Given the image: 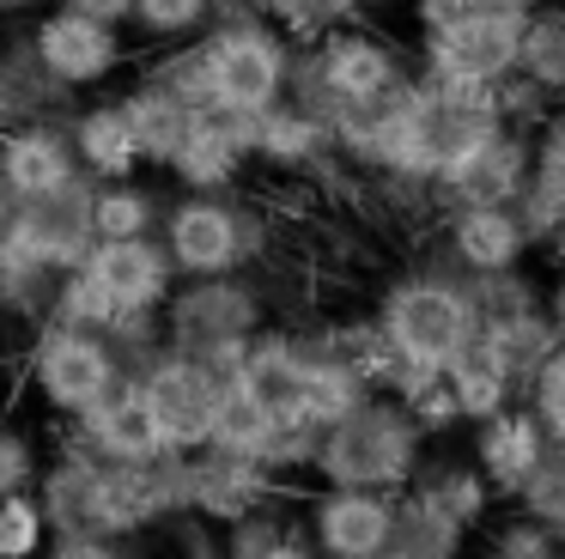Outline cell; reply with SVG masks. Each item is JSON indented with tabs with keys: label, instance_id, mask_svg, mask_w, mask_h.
Listing matches in <instances>:
<instances>
[{
	"label": "cell",
	"instance_id": "obj_1",
	"mask_svg": "<svg viewBox=\"0 0 565 559\" xmlns=\"http://www.w3.org/2000/svg\"><path fill=\"white\" fill-rule=\"evenodd\" d=\"M431 437L414 425V413L395 395H365L353 413L322 425L317 437V474L322 486H365V493H407L426 462Z\"/></svg>",
	"mask_w": 565,
	"mask_h": 559
},
{
	"label": "cell",
	"instance_id": "obj_2",
	"mask_svg": "<svg viewBox=\"0 0 565 559\" xmlns=\"http://www.w3.org/2000/svg\"><path fill=\"white\" fill-rule=\"evenodd\" d=\"M377 323L395 340V352L407 365H419V371H444L480 335V310L468 298V280L450 274L444 262L414 267V274L395 280L377 304Z\"/></svg>",
	"mask_w": 565,
	"mask_h": 559
},
{
	"label": "cell",
	"instance_id": "obj_3",
	"mask_svg": "<svg viewBox=\"0 0 565 559\" xmlns=\"http://www.w3.org/2000/svg\"><path fill=\"white\" fill-rule=\"evenodd\" d=\"M159 323H164V347L171 352H189V359L213 365L220 377H232L249 335L268 328V298L237 274H213V280L171 286Z\"/></svg>",
	"mask_w": 565,
	"mask_h": 559
},
{
	"label": "cell",
	"instance_id": "obj_4",
	"mask_svg": "<svg viewBox=\"0 0 565 559\" xmlns=\"http://www.w3.org/2000/svg\"><path fill=\"white\" fill-rule=\"evenodd\" d=\"M523 19L529 12L504 7V0H475L456 12H431L426 19V73L456 85H499L516 73V49H523Z\"/></svg>",
	"mask_w": 565,
	"mask_h": 559
},
{
	"label": "cell",
	"instance_id": "obj_5",
	"mask_svg": "<svg viewBox=\"0 0 565 559\" xmlns=\"http://www.w3.org/2000/svg\"><path fill=\"white\" fill-rule=\"evenodd\" d=\"M268 250V219L244 201L225 194H189L164 213V255L177 274L189 280H213V274H237L244 262Z\"/></svg>",
	"mask_w": 565,
	"mask_h": 559
},
{
	"label": "cell",
	"instance_id": "obj_6",
	"mask_svg": "<svg viewBox=\"0 0 565 559\" xmlns=\"http://www.w3.org/2000/svg\"><path fill=\"white\" fill-rule=\"evenodd\" d=\"M25 377L38 389V401L62 420H79L86 408H98L116 389L122 365H116L110 340L86 335V328H62V323H38L25 347Z\"/></svg>",
	"mask_w": 565,
	"mask_h": 559
},
{
	"label": "cell",
	"instance_id": "obj_7",
	"mask_svg": "<svg viewBox=\"0 0 565 559\" xmlns=\"http://www.w3.org/2000/svg\"><path fill=\"white\" fill-rule=\"evenodd\" d=\"M207 73H213V104L237 109V116H262L286 97L292 80V55L286 43L256 19L225 24L220 36H207Z\"/></svg>",
	"mask_w": 565,
	"mask_h": 559
},
{
	"label": "cell",
	"instance_id": "obj_8",
	"mask_svg": "<svg viewBox=\"0 0 565 559\" xmlns=\"http://www.w3.org/2000/svg\"><path fill=\"white\" fill-rule=\"evenodd\" d=\"M225 383H232V377H220L213 365L189 359V352H171V347L140 371V389H147V401H152V420H159L164 444L183 450V456L207 450Z\"/></svg>",
	"mask_w": 565,
	"mask_h": 559
},
{
	"label": "cell",
	"instance_id": "obj_9",
	"mask_svg": "<svg viewBox=\"0 0 565 559\" xmlns=\"http://www.w3.org/2000/svg\"><path fill=\"white\" fill-rule=\"evenodd\" d=\"M0 238H13L31 262H43L50 274H67L92 255V182L74 177L50 194H31V201H13V219Z\"/></svg>",
	"mask_w": 565,
	"mask_h": 559
},
{
	"label": "cell",
	"instance_id": "obj_10",
	"mask_svg": "<svg viewBox=\"0 0 565 559\" xmlns=\"http://www.w3.org/2000/svg\"><path fill=\"white\" fill-rule=\"evenodd\" d=\"M305 535L317 559H377L395 547V493L322 486L305 505Z\"/></svg>",
	"mask_w": 565,
	"mask_h": 559
},
{
	"label": "cell",
	"instance_id": "obj_11",
	"mask_svg": "<svg viewBox=\"0 0 565 559\" xmlns=\"http://www.w3.org/2000/svg\"><path fill=\"white\" fill-rule=\"evenodd\" d=\"M529 128H499L475 146L468 158H456L431 189H438V213L450 207H516L529 189Z\"/></svg>",
	"mask_w": 565,
	"mask_h": 559
},
{
	"label": "cell",
	"instance_id": "obj_12",
	"mask_svg": "<svg viewBox=\"0 0 565 559\" xmlns=\"http://www.w3.org/2000/svg\"><path fill=\"white\" fill-rule=\"evenodd\" d=\"M67 444L98 456V462H159L164 450H171L159 432V420H152V401H147V389H140V377H116L110 395L74 420Z\"/></svg>",
	"mask_w": 565,
	"mask_h": 559
},
{
	"label": "cell",
	"instance_id": "obj_13",
	"mask_svg": "<svg viewBox=\"0 0 565 559\" xmlns=\"http://www.w3.org/2000/svg\"><path fill=\"white\" fill-rule=\"evenodd\" d=\"M438 250L450 274L475 280V274L523 267L535 243H529L516 207H450V213H438Z\"/></svg>",
	"mask_w": 565,
	"mask_h": 559
},
{
	"label": "cell",
	"instance_id": "obj_14",
	"mask_svg": "<svg viewBox=\"0 0 565 559\" xmlns=\"http://www.w3.org/2000/svg\"><path fill=\"white\" fill-rule=\"evenodd\" d=\"M305 371H310V335L262 328V335H249L232 383L244 389L274 425H286V420H305Z\"/></svg>",
	"mask_w": 565,
	"mask_h": 559
},
{
	"label": "cell",
	"instance_id": "obj_15",
	"mask_svg": "<svg viewBox=\"0 0 565 559\" xmlns=\"http://www.w3.org/2000/svg\"><path fill=\"white\" fill-rule=\"evenodd\" d=\"M249 146H256V116H237V109H195L189 122V140L177 146L171 170L183 177V189L195 194H225L249 165Z\"/></svg>",
	"mask_w": 565,
	"mask_h": 559
},
{
	"label": "cell",
	"instance_id": "obj_16",
	"mask_svg": "<svg viewBox=\"0 0 565 559\" xmlns=\"http://www.w3.org/2000/svg\"><path fill=\"white\" fill-rule=\"evenodd\" d=\"M280 486L286 481H274V474L249 456H225V450H195V456H189V510L220 523V529L237 517H249V510L280 505Z\"/></svg>",
	"mask_w": 565,
	"mask_h": 559
},
{
	"label": "cell",
	"instance_id": "obj_17",
	"mask_svg": "<svg viewBox=\"0 0 565 559\" xmlns=\"http://www.w3.org/2000/svg\"><path fill=\"white\" fill-rule=\"evenodd\" d=\"M547 432H541V420L529 413V401H511V408H499L492 420L475 425V437H468V456H475V468L487 474V486L511 505L516 493L529 486V474L547 462Z\"/></svg>",
	"mask_w": 565,
	"mask_h": 559
},
{
	"label": "cell",
	"instance_id": "obj_18",
	"mask_svg": "<svg viewBox=\"0 0 565 559\" xmlns=\"http://www.w3.org/2000/svg\"><path fill=\"white\" fill-rule=\"evenodd\" d=\"M86 274L116 298V310H164L177 267L152 238H98L86 255Z\"/></svg>",
	"mask_w": 565,
	"mask_h": 559
},
{
	"label": "cell",
	"instance_id": "obj_19",
	"mask_svg": "<svg viewBox=\"0 0 565 559\" xmlns=\"http://www.w3.org/2000/svg\"><path fill=\"white\" fill-rule=\"evenodd\" d=\"M116 61H122V43H116V24L92 19V12H50L38 24V67L62 85H92L110 80Z\"/></svg>",
	"mask_w": 565,
	"mask_h": 559
},
{
	"label": "cell",
	"instance_id": "obj_20",
	"mask_svg": "<svg viewBox=\"0 0 565 559\" xmlns=\"http://www.w3.org/2000/svg\"><path fill=\"white\" fill-rule=\"evenodd\" d=\"M38 505H43V523L55 529V541H67V535H110L104 529V462L62 444V456L38 474Z\"/></svg>",
	"mask_w": 565,
	"mask_h": 559
},
{
	"label": "cell",
	"instance_id": "obj_21",
	"mask_svg": "<svg viewBox=\"0 0 565 559\" xmlns=\"http://www.w3.org/2000/svg\"><path fill=\"white\" fill-rule=\"evenodd\" d=\"M0 177H7L13 201H31V194H50L62 182H74L79 177L74 134L50 128V122H25V128L0 134Z\"/></svg>",
	"mask_w": 565,
	"mask_h": 559
},
{
	"label": "cell",
	"instance_id": "obj_22",
	"mask_svg": "<svg viewBox=\"0 0 565 559\" xmlns=\"http://www.w3.org/2000/svg\"><path fill=\"white\" fill-rule=\"evenodd\" d=\"M529 146L535 152H529V189L516 201V219H523L529 243L547 250V238L565 219V109H547V122L529 134Z\"/></svg>",
	"mask_w": 565,
	"mask_h": 559
},
{
	"label": "cell",
	"instance_id": "obj_23",
	"mask_svg": "<svg viewBox=\"0 0 565 559\" xmlns=\"http://www.w3.org/2000/svg\"><path fill=\"white\" fill-rule=\"evenodd\" d=\"M407 493H419L431 510H444V517H450L456 529H468V535H480V523L499 510V493H492L487 474L475 468V456H431L426 450V462H419V474H414Z\"/></svg>",
	"mask_w": 565,
	"mask_h": 559
},
{
	"label": "cell",
	"instance_id": "obj_24",
	"mask_svg": "<svg viewBox=\"0 0 565 559\" xmlns=\"http://www.w3.org/2000/svg\"><path fill=\"white\" fill-rule=\"evenodd\" d=\"M249 158H262V165L274 170H322L334 158V134L329 122H317L310 109H298L292 97H280L274 109H262L256 116V146H249Z\"/></svg>",
	"mask_w": 565,
	"mask_h": 559
},
{
	"label": "cell",
	"instance_id": "obj_25",
	"mask_svg": "<svg viewBox=\"0 0 565 559\" xmlns=\"http://www.w3.org/2000/svg\"><path fill=\"white\" fill-rule=\"evenodd\" d=\"M322 347H329L334 359H341L347 371L371 389V395H395V389L407 383V371H414V365L395 352V340L383 335L377 316H347V323H329V328H322Z\"/></svg>",
	"mask_w": 565,
	"mask_h": 559
},
{
	"label": "cell",
	"instance_id": "obj_26",
	"mask_svg": "<svg viewBox=\"0 0 565 559\" xmlns=\"http://www.w3.org/2000/svg\"><path fill=\"white\" fill-rule=\"evenodd\" d=\"M444 383H450L456 408H462V425H480L492 420L499 408H511V401H523V389H516V377L504 371V359L492 352L487 335H475L462 352H456L450 365H444Z\"/></svg>",
	"mask_w": 565,
	"mask_h": 559
},
{
	"label": "cell",
	"instance_id": "obj_27",
	"mask_svg": "<svg viewBox=\"0 0 565 559\" xmlns=\"http://www.w3.org/2000/svg\"><path fill=\"white\" fill-rule=\"evenodd\" d=\"M122 116H128V134H135L140 146V165H171L177 146L189 140V122H195V109L177 104L171 92H159V85H140V92L122 97Z\"/></svg>",
	"mask_w": 565,
	"mask_h": 559
},
{
	"label": "cell",
	"instance_id": "obj_28",
	"mask_svg": "<svg viewBox=\"0 0 565 559\" xmlns=\"http://www.w3.org/2000/svg\"><path fill=\"white\" fill-rule=\"evenodd\" d=\"M74 152H79V165H86L92 177H104V182H128V170L140 165V146H135V134H128L122 104L86 109V116L74 122Z\"/></svg>",
	"mask_w": 565,
	"mask_h": 559
},
{
	"label": "cell",
	"instance_id": "obj_29",
	"mask_svg": "<svg viewBox=\"0 0 565 559\" xmlns=\"http://www.w3.org/2000/svg\"><path fill=\"white\" fill-rule=\"evenodd\" d=\"M395 547L414 559H462L475 535L456 529L444 510H431L419 493H395Z\"/></svg>",
	"mask_w": 565,
	"mask_h": 559
},
{
	"label": "cell",
	"instance_id": "obj_30",
	"mask_svg": "<svg viewBox=\"0 0 565 559\" xmlns=\"http://www.w3.org/2000/svg\"><path fill=\"white\" fill-rule=\"evenodd\" d=\"M480 335L492 340V352H499L504 371L516 377V389H523L529 377L559 352V335H553L547 310H523V316H504V323H480Z\"/></svg>",
	"mask_w": 565,
	"mask_h": 559
},
{
	"label": "cell",
	"instance_id": "obj_31",
	"mask_svg": "<svg viewBox=\"0 0 565 559\" xmlns=\"http://www.w3.org/2000/svg\"><path fill=\"white\" fill-rule=\"evenodd\" d=\"M371 389L359 383L353 371H347L341 359H334L329 347H322V335H310V371H305V420L317 425H334L341 413H353L359 401H365Z\"/></svg>",
	"mask_w": 565,
	"mask_h": 559
},
{
	"label": "cell",
	"instance_id": "obj_32",
	"mask_svg": "<svg viewBox=\"0 0 565 559\" xmlns=\"http://www.w3.org/2000/svg\"><path fill=\"white\" fill-rule=\"evenodd\" d=\"M516 73H523V80H535L547 97H565V7H535L523 19Z\"/></svg>",
	"mask_w": 565,
	"mask_h": 559
},
{
	"label": "cell",
	"instance_id": "obj_33",
	"mask_svg": "<svg viewBox=\"0 0 565 559\" xmlns=\"http://www.w3.org/2000/svg\"><path fill=\"white\" fill-rule=\"evenodd\" d=\"M565 541L541 517H529L523 505H504L480 523V553L475 559H559Z\"/></svg>",
	"mask_w": 565,
	"mask_h": 559
},
{
	"label": "cell",
	"instance_id": "obj_34",
	"mask_svg": "<svg viewBox=\"0 0 565 559\" xmlns=\"http://www.w3.org/2000/svg\"><path fill=\"white\" fill-rule=\"evenodd\" d=\"M43 323H62V328H86V335H104L116 323V298L86 274V262L55 274V292H50V316Z\"/></svg>",
	"mask_w": 565,
	"mask_h": 559
},
{
	"label": "cell",
	"instance_id": "obj_35",
	"mask_svg": "<svg viewBox=\"0 0 565 559\" xmlns=\"http://www.w3.org/2000/svg\"><path fill=\"white\" fill-rule=\"evenodd\" d=\"M268 437H274V420H268V413H262L237 383H225L220 413H213V437H207V450H225V456H249V462H262Z\"/></svg>",
	"mask_w": 565,
	"mask_h": 559
},
{
	"label": "cell",
	"instance_id": "obj_36",
	"mask_svg": "<svg viewBox=\"0 0 565 559\" xmlns=\"http://www.w3.org/2000/svg\"><path fill=\"white\" fill-rule=\"evenodd\" d=\"M159 207L152 194H140L135 182H110V189H92V238H147Z\"/></svg>",
	"mask_w": 565,
	"mask_h": 559
},
{
	"label": "cell",
	"instance_id": "obj_37",
	"mask_svg": "<svg viewBox=\"0 0 565 559\" xmlns=\"http://www.w3.org/2000/svg\"><path fill=\"white\" fill-rule=\"evenodd\" d=\"M395 401L414 413V425H419L426 437H450L456 425H462V408H456L444 371H419V365H414V371H407V383L395 389Z\"/></svg>",
	"mask_w": 565,
	"mask_h": 559
},
{
	"label": "cell",
	"instance_id": "obj_38",
	"mask_svg": "<svg viewBox=\"0 0 565 559\" xmlns=\"http://www.w3.org/2000/svg\"><path fill=\"white\" fill-rule=\"evenodd\" d=\"M468 298H475L480 323H504V316L541 310V280L529 267H504V274H475L468 280Z\"/></svg>",
	"mask_w": 565,
	"mask_h": 559
},
{
	"label": "cell",
	"instance_id": "obj_39",
	"mask_svg": "<svg viewBox=\"0 0 565 559\" xmlns=\"http://www.w3.org/2000/svg\"><path fill=\"white\" fill-rule=\"evenodd\" d=\"M43 547H50V523L38 493L0 498V559H43Z\"/></svg>",
	"mask_w": 565,
	"mask_h": 559
},
{
	"label": "cell",
	"instance_id": "obj_40",
	"mask_svg": "<svg viewBox=\"0 0 565 559\" xmlns=\"http://www.w3.org/2000/svg\"><path fill=\"white\" fill-rule=\"evenodd\" d=\"M147 85H159V92H171L177 104H189V109H213V73H207V43H195V49H183V55L159 61V67H152V80H147Z\"/></svg>",
	"mask_w": 565,
	"mask_h": 559
},
{
	"label": "cell",
	"instance_id": "obj_41",
	"mask_svg": "<svg viewBox=\"0 0 565 559\" xmlns=\"http://www.w3.org/2000/svg\"><path fill=\"white\" fill-rule=\"evenodd\" d=\"M511 505H523L529 517H541V523H547V529L565 541V444L547 450V462L529 474V486L511 498Z\"/></svg>",
	"mask_w": 565,
	"mask_h": 559
},
{
	"label": "cell",
	"instance_id": "obj_42",
	"mask_svg": "<svg viewBox=\"0 0 565 559\" xmlns=\"http://www.w3.org/2000/svg\"><path fill=\"white\" fill-rule=\"evenodd\" d=\"M523 401H529V413L541 420L547 444H565V347L523 383Z\"/></svg>",
	"mask_w": 565,
	"mask_h": 559
},
{
	"label": "cell",
	"instance_id": "obj_43",
	"mask_svg": "<svg viewBox=\"0 0 565 559\" xmlns=\"http://www.w3.org/2000/svg\"><path fill=\"white\" fill-rule=\"evenodd\" d=\"M38 486V450L19 425H0V498L31 493Z\"/></svg>",
	"mask_w": 565,
	"mask_h": 559
},
{
	"label": "cell",
	"instance_id": "obj_44",
	"mask_svg": "<svg viewBox=\"0 0 565 559\" xmlns=\"http://www.w3.org/2000/svg\"><path fill=\"white\" fill-rule=\"evenodd\" d=\"M207 7L213 0H135V19H140V31H152V36H183L207 19Z\"/></svg>",
	"mask_w": 565,
	"mask_h": 559
},
{
	"label": "cell",
	"instance_id": "obj_45",
	"mask_svg": "<svg viewBox=\"0 0 565 559\" xmlns=\"http://www.w3.org/2000/svg\"><path fill=\"white\" fill-rule=\"evenodd\" d=\"M268 12L286 24L292 36H329L334 19H347L341 0H268Z\"/></svg>",
	"mask_w": 565,
	"mask_h": 559
},
{
	"label": "cell",
	"instance_id": "obj_46",
	"mask_svg": "<svg viewBox=\"0 0 565 559\" xmlns=\"http://www.w3.org/2000/svg\"><path fill=\"white\" fill-rule=\"evenodd\" d=\"M43 559H128L110 535H67V541L43 547Z\"/></svg>",
	"mask_w": 565,
	"mask_h": 559
},
{
	"label": "cell",
	"instance_id": "obj_47",
	"mask_svg": "<svg viewBox=\"0 0 565 559\" xmlns=\"http://www.w3.org/2000/svg\"><path fill=\"white\" fill-rule=\"evenodd\" d=\"M262 559H317V547H310L305 523H286V529L268 541V553H262Z\"/></svg>",
	"mask_w": 565,
	"mask_h": 559
},
{
	"label": "cell",
	"instance_id": "obj_48",
	"mask_svg": "<svg viewBox=\"0 0 565 559\" xmlns=\"http://www.w3.org/2000/svg\"><path fill=\"white\" fill-rule=\"evenodd\" d=\"M541 310H547V323H553V335H559V347H565V267L541 286Z\"/></svg>",
	"mask_w": 565,
	"mask_h": 559
},
{
	"label": "cell",
	"instance_id": "obj_49",
	"mask_svg": "<svg viewBox=\"0 0 565 559\" xmlns=\"http://www.w3.org/2000/svg\"><path fill=\"white\" fill-rule=\"evenodd\" d=\"M74 12H92V19L116 24V19H135V0H67Z\"/></svg>",
	"mask_w": 565,
	"mask_h": 559
},
{
	"label": "cell",
	"instance_id": "obj_50",
	"mask_svg": "<svg viewBox=\"0 0 565 559\" xmlns=\"http://www.w3.org/2000/svg\"><path fill=\"white\" fill-rule=\"evenodd\" d=\"M547 255H553V267H565V219H559V231L547 238Z\"/></svg>",
	"mask_w": 565,
	"mask_h": 559
},
{
	"label": "cell",
	"instance_id": "obj_51",
	"mask_svg": "<svg viewBox=\"0 0 565 559\" xmlns=\"http://www.w3.org/2000/svg\"><path fill=\"white\" fill-rule=\"evenodd\" d=\"M456 7H475V0H419V12H426V19H431V12H456Z\"/></svg>",
	"mask_w": 565,
	"mask_h": 559
},
{
	"label": "cell",
	"instance_id": "obj_52",
	"mask_svg": "<svg viewBox=\"0 0 565 559\" xmlns=\"http://www.w3.org/2000/svg\"><path fill=\"white\" fill-rule=\"evenodd\" d=\"M237 19H256V12H268V0H232Z\"/></svg>",
	"mask_w": 565,
	"mask_h": 559
},
{
	"label": "cell",
	"instance_id": "obj_53",
	"mask_svg": "<svg viewBox=\"0 0 565 559\" xmlns=\"http://www.w3.org/2000/svg\"><path fill=\"white\" fill-rule=\"evenodd\" d=\"M7 219H13V189H7V177H0V231H7Z\"/></svg>",
	"mask_w": 565,
	"mask_h": 559
},
{
	"label": "cell",
	"instance_id": "obj_54",
	"mask_svg": "<svg viewBox=\"0 0 565 559\" xmlns=\"http://www.w3.org/2000/svg\"><path fill=\"white\" fill-rule=\"evenodd\" d=\"M504 7H516V12H535V7H547V0H504Z\"/></svg>",
	"mask_w": 565,
	"mask_h": 559
},
{
	"label": "cell",
	"instance_id": "obj_55",
	"mask_svg": "<svg viewBox=\"0 0 565 559\" xmlns=\"http://www.w3.org/2000/svg\"><path fill=\"white\" fill-rule=\"evenodd\" d=\"M7 116H13V109H7V80H0V122H7Z\"/></svg>",
	"mask_w": 565,
	"mask_h": 559
},
{
	"label": "cell",
	"instance_id": "obj_56",
	"mask_svg": "<svg viewBox=\"0 0 565 559\" xmlns=\"http://www.w3.org/2000/svg\"><path fill=\"white\" fill-rule=\"evenodd\" d=\"M377 559H414V553H402V547H390V553H377Z\"/></svg>",
	"mask_w": 565,
	"mask_h": 559
},
{
	"label": "cell",
	"instance_id": "obj_57",
	"mask_svg": "<svg viewBox=\"0 0 565 559\" xmlns=\"http://www.w3.org/2000/svg\"><path fill=\"white\" fill-rule=\"evenodd\" d=\"M7 7H31V0H7Z\"/></svg>",
	"mask_w": 565,
	"mask_h": 559
},
{
	"label": "cell",
	"instance_id": "obj_58",
	"mask_svg": "<svg viewBox=\"0 0 565 559\" xmlns=\"http://www.w3.org/2000/svg\"><path fill=\"white\" fill-rule=\"evenodd\" d=\"M341 7H347V12H353V7H359V0H341Z\"/></svg>",
	"mask_w": 565,
	"mask_h": 559
},
{
	"label": "cell",
	"instance_id": "obj_59",
	"mask_svg": "<svg viewBox=\"0 0 565 559\" xmlns=\"http://www.w3.org/2000/svg\"><path fill=\"white\" fill-rule=\"evenodd\" d=\"M0 316H7V304H0Z\"/></svg>",
	"mask_w": 565,
	"mask_h": 559
},
{
	"label": "cell",
	"instance_id": "obj_60",
	"mask_svg": "<svg viewBox=\"0 0 565 559\" xmlns=\"http://www.w3.org/2000/svg\"><path fill=\"white\" fill-rule=\"evenodd\" d=\"M559 559H565V553H559Z\"/></svg>",
	"mask_w": 565,
	"mask_h": 559
}]
</instances>
